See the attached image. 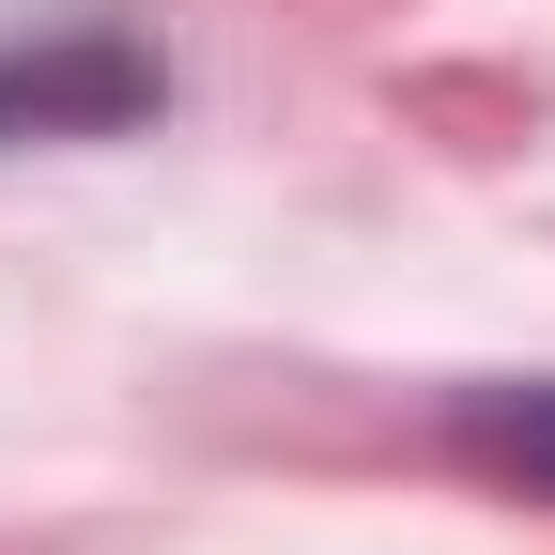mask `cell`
Wrapping results in <instances>:
<instances>
[{
	"instance_id": "obj_2",
	"label": "cell",
	"mask_w": 555,
	"mask_h": 555,
	"mask_svg": "<svg viewBox=\"0 0 555 555\" xmlns=\"http://www.w3.org/2000/svg\"><path fill=\"white\" fill-rule=\"evenodd\" d=\"M448 433L494 463V478L555 494V386H463V401H448Z\"/></svg>"
},
{
	"instance_id": "obj_1",
	"label": "cell",
	"mask_w": 555,
	"mask_h": 555,
	"mask_svg": "<svg viewBox=\"0 0 555 555\" xmlns=\"http://www.w3.org/2000/svg\"><path fill=\"white\" fill-rule=\"evenodd\" d=\"M170 78L155 47L108 31V16H47V31H0V139H108L139 124Z\"/></svg>"
}]
</instances>
